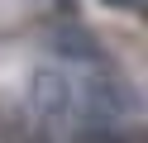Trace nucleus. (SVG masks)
<instances>
[{
  "mask_svg": "<svg viewBox=\"0 0 148 143\" xmlns=\"http://www.w3.org/2000/svg\"><path fill=\"white\" fill-rule=\"evenodd\" d=\"M53 48H58L62 57H72L77 67H96V62H100V43H96L81 24H62L58 34H53Z\"/></svg>",
  "mask_w": 148,
  "mask_h": 143,
  "instance_id": "nucleus-3",
  "label": "nucleus"
},
{
  "mask_svg": "<svg viewBox=\"0 0 148 143\" xmlns=\"http://www.w3.org/2000/svg\"><path fill=\"white\" fill-rule=\"evenodd\" d=\"M81 110H86V114H96V119H115V114L119 110H124V100H129V95H124V86H119L115 81V76H110L105 72V67H91V72L86 76H81Z\"/></svg>",
  "mask_w": 148,
  "mask_h": 143,
  "instance_id": "nucleus-1",
  "label": "nucleus"
},
{
  "mask_svg": "<svg viewBox=\"0 0 148 143\" xmlns=\"http://www.w3.org/2000/svg\"><path fill=\"white\" fill-rule=\"evenodd\" d=\"M77 143H129V133H115V129H86Z\"/></svg>",
  "mask_w": 148,
  "mask_h": 143,
  "instance_id": "nucleus-4",
  "label": "nucleus"
},
{
  "mask_svg": "<svg viewBox=\"0 0 148 143\" xmlns=\"http://www.w3.org/2000/svg\"><path fill=\"white\" fill-rule=\"evenodd\" d=\"M105 5H115V10H138V0H105Z\"/></svg>",
  "mask_w": 148,
  "mask_h": 143,
  "instance_id": "nucleus-5",
  "label": "nucleus"
},
{
  "mask_svg": "<svg viewBox=\"0 0 148 143\" xmlns=\"http://www.w3.org/2000/svg\"><path fill=\"white\" fill-rule=\"evenodd\" d=\"M29 100H34L38 114H67L72 110V86L62 81L58 72H38L29 81Z\"/></svg>",
  "mask_w": 148,
  "mask_h": 143,
  "instance_id": "nucleus-2",
  "label": "nucleus"
}]
</instances>
